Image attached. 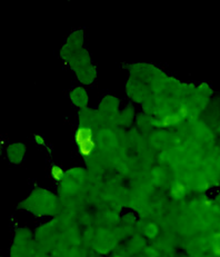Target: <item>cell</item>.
Instances as JSON below:
<instances>
[{
  "mask_svg": "<svg viewBox=\"0 0 220 257\" xmlns=\"http://www.w3.org/2000/svg\"><path fill=\"white\" fill-rule=\"evenodd\" d=\"M50 174H51V177H53L56 182H60L65 176L64 169L58 165H54L53 167H51Z\"/></svg>",
  "mask_w": 220,
  "mask_h": 257,
  "instance_id": "cell-3",
  "label": "cell"
},
{
  "mask_svg": "<svg viewBox=\"0 0 220 257\" xmlns=\"http://www.w3.org/2000/svg\"><path fill=\"white\" fill-rule=\"evenodd\" d=\"M182 119V117L176 112V114H171V115H166L163 118L159 120V125L161 127H170L173 125H177L178 122H180Z\"/></svg>",
  "mask_w": 220,
  "mask_h": 257,
  "instance_id": "cell-2",
  "label": "cell"
},
{
  "mask_svg": "<svg viewBox=\"0 0 220 257\" xmlns=\"http://www.w3.org/2000/svg\"><path fill=\"white\" fill-rule=\"evenodd\" d=\"M186 186L185 185H182V184H177V185H175V186H173V188L171 189V193H172V195L175 197H180V196H183V195H185V193H186Z\"/></svg>",
  "mask_w": 220,
  "mask_h": 257,
  "instance_id": "cell-4",
  "label": "cell"
},
{
  "mask_svg": "<svg viewBox=\"0 0 220 257\" xmlns=\"http://www.w3.org/2000/svg\"><path fill=\"white\" fill-rule=\"evenodd\" d=\"M214 237L218 238L220 240V233L216 234V236H214ZM213 253H214V255H217V256L220 257V245H214L213 246Z\"/></svg>",
  "mask_w": 220,
  "mask_h": 257,
  "instance_id": "cell-6",
  "label": "cell"
},
{
  "mask_svg": "<svg viewBox=\"0 0 220 257\" xmlns=\"http://www.w3.org/2000/svg\"><path fill=\"white\" fill-rule=\"evenodd\" d=\"M188 108L186 107V106H181L180 108H179L178 109V114L180 115L182 118H185V117H187L188 116Z\"/></svg>",
  "mask_w": 220,
  "mask_h": 257,
  "instance_id": "cell-5",
  "label": "cell"
},
{
  "mask_svg": "<svg viewBox=\"0 0 220 257\" xmlns=\"http://www.w3.org/2000/svg\"><path fill=\"white\" fill-rule=\"evenodd\" d=\"M116 257H120V256H116Z\"/></svg>",
  "mask_w": 220,
  "mask_h": 257,
  "instance_id": "cell-8",
  "label": "cell"
},
{
  "mask_svg": "<svg viewBox=\"0 0 220 257\" xmlns=\"http://www.w3.org/2000/svg\"><path fill=\"white\" fill-rule=\"evenodd\" d=\"M35 141L37 144H39V145H45V138L42 136V135H36L35 136Z\"/></svg>",
  "mask_w": 220,
  "mask_h": 257,
  "instance_id": "cell-7",
  "label": "cell"
},
{
  "mask_svg": "<svg viewBox=\"0 0 220 257\" xmlns=\"http://www.w3.org/2000/svg\"><path fill=\"white\" fill-rule=\"evenodd\" d=\"M75 142L81 156L89 157L96 148L94 132L89 127H79L75 133Z\"/></svg>",
  "mask_w": 220,
  "mask_h": 257,
  "instance_id": "cell-1",
  "label": "cell"
}]
</instances>
